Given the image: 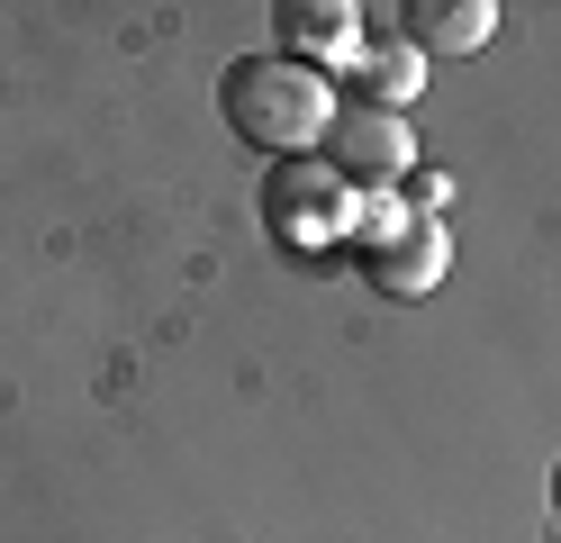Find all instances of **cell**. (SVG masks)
Returning <instances> with one entry per match:
<instances>
[{"label":"cell","mask_w":561,"mask_h":543,"mask_svg":"<svg viewBox=\"0 0 561 543\" xmlns=\"http://www.w3.org/2000/svg\"><path fill=\"white\" fill-rule=\"evenodd\" d=\"M218 109H227V127L254 145V155L290 163L299 145H327L344 91L327 82V72L290 64V55H236V64L218 72Z\"/></svg>","instance_id":"cell-1"},{"label":"cell","mask_w":561,"mask_h":543,"mask_svg":"<svg viewBox=\"0 0 561 543\" xmlns=\"http://www.w3.org/2000/svg\"><path fill=\"white\" fill-rule=\"evenodd\" d=\"M354 181H344L327 155H290V163H272L263 181V227L290 245V253H335L344 236H354Z\"/></svg>","instance_id":"cell-2"},{"label":"cell","mask_w":561,"mask_h":543,"mask_svg":"<svg viewBox=\"0 0 561 543\" xmlns=\"http://www.w3.org/2000/svg\"><path fill=\"white\" fill-rule=\"evenodd\" d=\"M327 163L354 181V200H371V191H408V172H416V127L399 118V109L344 100L335 127H327Z\"/></svg>","instance_id":"cell-3"},{"label":"cell","mask_w":561,"mask_h":543,"mask_svg":"<svg viewBox=\"0 0 561 543\" xmlns=\"http://www.w3.org/2000/svg\"><path fill=\"white\" fill-rule=\"evenodd\" d=\"M272 19H280V46H272V55H290V64H308V72L363 55V10H354V0H280Z\"/></svg>","instance_id":"cell-4"},{"label":"cell","mask_w":561,"mask_h":543,"mask_svg":"<svg viewBox=\"0 0 561 543\" xmlns=\"http://www.w3.org/2000/svg\"><path fill=\"white\" fill-rule=\"evenodd\" d=\"M444 272H453V236H444V217H416L408 236H390L380 253H363V281L380 290V299H426Z\"/></svg>","instance_id":"cell-5"},{"label":"cell","mask_w":561,"mask_h":543,"mask_svg":"<svg viewBox=\"0 0 561 543\" xmlns=\"http://www.w3.org/2000/svg\"><path fill=\"white\" fill-rule=\"evenodd\" d=\"M344 82H354L363 109H399V118H408V100L426 91V55H416L399 27H363V55L344 64Z\"/></svg>","instance_id":"cell-6"},{"label":"cell","mask_w":561,"mask_h":543,"mask_svg":"<svg viewBox=\"0 0 561 543\" xmlns=\"http://www.w3.org/2000/svg\"><path fill=\"white\" fill-rule=\"evenodd\" d=\"M399 36L416 55H480L499 36V0H416L399 10Z\"/></svg>","instance_id":"cell-7"},{"label":"cell","mask_w":561,"mask_h":543,"mask_svg":"<svg viewBox=\"0 0 561 543\" xmlns=\"http://www.w3.org/2000/svg\"><path fill=\"white\" fill-rule=\"evenodd\" d=\"M416 227V217H408V200L399 191H371L363 208H354V236H363V253H380V245H390V236H408Z\"/></svg>","instance_id":"cell-8"},{"label":"cell","mask_w":561,"mask_h":543,"mask_svg":"<svg viewBox=\"0 0 561 543\" xmlns=\"http://www.w3.org/2000/svg\"><path fill=\"white\" fill-rule=\"evenodd\" d=\"M408 200H416V217H426V208L453 200V181H444V172H408Z\"/></svg>","instance_id":"cell-9"},{"label":"cell","mask_w":561,"mask_h":543,"mask_svg":"<svg viewBox=\"0 0 561 543\" xmlns=\"http://www.w3.org/2000/svg\"><path fill=\"white\" fill-rule=\"evenodd\" d=\"M552 517H561V462H552Z\"/></svg>","instance_id":"cell-10"}]
</instances>
